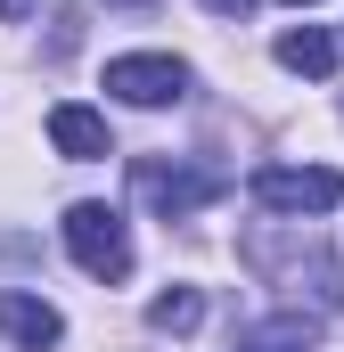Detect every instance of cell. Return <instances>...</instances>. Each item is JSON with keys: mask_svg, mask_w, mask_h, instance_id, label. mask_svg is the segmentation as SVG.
I'll use <instances>...</instances> for the list:
<instances>
[{"mask_svg": "<svg viewBox=\"0 0 344 352\" xmlns=\"http://www.w3.org/2000/svg\"><path fill=\"white\" fill-rule=\"evenodd\" d=\"M246 263H255L262 278H279V287H295V295H303V278H312V303H320V311L344 303V270L320 254V238H312L303 221H270V230H255V238H246Z\"/></svg>", "mask_w": 344, "mask_h": 352, "instance_id": "6da1fadb", "label": "cell"}, {"mask_svg": "<svg viewBox=\"0 0 344 352\" xmlns=\"http://www.w3.org/2000/svg\"><path fill=\"white\" fill-rule=\"evenodd\" d=\"M131 188H140V205L148 213H164V221H189V213H205L213 197H230V173L222 164H180V156H131Z\"/></svg>", "mask_w": 344, "mask_h": 352, "instance_id": "7a4b0ae2", "label": "cell"}, {"mask_svg": "<svg viewBox=\"0 0 344 352\" xmlns=\"http://www.w3.org/2000/svg\"><path fill=\"white\" fill-rule=\"evenodd\" d=\"M246 188H255L262 213H279V221H303V213L344 205V173H328V164H262Z\"/></svg>", "mask_w": 344, "mask_h": 352, "instance_id": "3957f363", "label": "cell"}, {"mask_svg": "<svg viewBox=\"0 0 344 352\" xmlns=\"http://www.w3.org/2000/svg\"><path fill=\"white\" fill-rule=\"evenodd\" d=\"M66 254L90 270V278H131V230L115 205H66Z\"/></svg>", "mask_w": 344, "mask_h": 352, "instance_id": "277c9868", "label": "cell"}, {"mask_svg": "<svg viewBox=\"0 0 344 352\" xmlns=\"http://www.w3.org/2000/svg\"><path fill=\"white\" fill-rule=\"evenodd\" d=\"M107 90H115L123 107H180V98H189V66L164 58V50H131V58L107 66Z\"/></svg>", "mask_w": 344, "mask_h": 352, "instance_id": "5b68a950", "label": "cell"}, {"mask_svg": "<svg viewBox=\"0 0 344 352\" xmlns=\"http://www.w3.org/2000/svg\"><path fill=\"white\" fill-rule=\"evenodd\" d=\"M50 148H58L66 164H98V156H115L107 115H98V107H83V98H58V107H50Z\"/></svg>", "mask_w": 344, "mask_h": 352, "instance_id": "8992f818", "label": "cell"}, {"mask_svg": "<svg viewBox=\"0 0 344 352\" xmlns=\"http://www.w3.org/2000/svg\"><path fill=\"white\" fill-rule=\"evenodd\" d=\"M0 336L25 352H50L66 336V320H58V303H41V295H25V287H0Z\"/></svg>", "mask_w": 344, "mask_h": 352, "instance_id": "52a82bcc", "label": "cell"}, {"mask_svg": "<svg viewBox=\"0 0 344 352\" xmlns=\"http://www.w3.org/2000/svg\"><path fill=\"white\" fill-rule=\"evenodd\" d=\"M238 352H320V320H303V311H270V320H255V328L238 336Z\"/></svg>", "mask_w": 344, "mask_h": 352, "instance_id": "ba28073f", "label": "cell"}, {"mask_svg": "<svg viewBox=\"0 0 344 352\" xmlns=\"http://www.w3.org/2000/svg\"><path fill=\"white\" fill-rule=\"evenodd\" d=\"M279 66H287V74L328 82V74H336V41H328L320 25H295V33H279Z\"/></svg>", "mask_w": 344, "mask_h": 352, "instance_id": "9c48e42d", "label": "cell"}, {"mask_svg": "<svg viewBox=\"0 0 344 352\" xmlns=\"http://www.w3.org/2000/svg\"><path fill=\"white\" fill-rule=\"evenodd\" d=\"M197 320H205V295H197V287H164V295L148 303V328H156V336H189Z\"/></svg>", "mask_w": 344, "mask_h": 352, "instance_id": "30bf717a", "label": "cell"}, {"mask_svg": "<svg viewBox=\"0 0 344 352\" xmlns=\"http://www.w3.org/2000/svg\"><path fill=\"white\" fill-rule=\"evenodd\" d=\"M205 8H213V16H246L255 0H205Z\"/></svg>", "mask_w": 344, "mask_h": 352, "instance_id": "8fae6325", "label": "cell"}, {"mask_svg": "<svg viewBox=\"0 0 344 352\" xmlns=\"http://www.w3.org/2000/svg\"><path fill=\"white\" fill-rule=\"evenodd\" d=\"M0 16H8V25H25V16H33V0H0Z\"/></svg>", "mask_w": 344, "mask_h": 352, "instance_id": "7c38bea8", "label": "cell"}, {"mask_svg": "<svg viewBox=\"0 0 344 352\" xmlns=\"http://www.w3.org/2000/svg\"><path fill=\"white\" fill-rule=\"evenodd\" d=\"M107 8H148V0H107Z\"/></svg>", "mask_w": 344, "mask_h": 352, "instance_id": "4fadbf2b", "label": "cell"}, {"mask_svg": "<svg viewBox=\"0 0 344 352\" xmlns=\"http://www.w3.org/2000/svg\"><path fill=\"white\" fill-rule=\"evenodd\" d=\"M295 8H312V0H295Z\"/></svg>", "mask_w": 344, "mask_h": 352, "instance_id": "5bb4252c", "label": "cell"}]
</instances>
